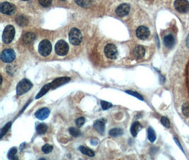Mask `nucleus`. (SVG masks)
<instances>
[{
	"label": "nucleus",
	"instance_id": "nucleus-12",
	"mask_svg": "<svg viewBox=\"0 0 189 160\" xmlns=\"http://www.w3.org/2000/svg\"><path fill=\"white\" fill-rule=\"evenodd\" d=\"M130 7L128 4H121L115 10V14L119 16H125L130 12Z\"/></svg>",
	"mask_w": 189,
	"mask_h": 160
},
{
	"label": "nucleus",
	"instance_id": "nucleus-8",
	"mask_svg": "<svg viewBox=\"0 0 189 160\" xmlns=\"http://www.w3.org/2000/svg\"><path fill=\"white\" fill-rule=\"evenodd\" d=\"M16 53L11 49H5L1 52V59L5 63H11L15 59Z\"/></svg>",
	"mask_w": 189,
	"mask_h": 160
},
{
	"label": "nucleus",
	"instance_id": "nucleus-17",
	"mask_svg": "<svg viewBox=\"0 0 189 160\" xmlns=\"http://www.w3.org/2000/svg\"><path fill=\"white\" fill-rule=\"evenodd\" d=\"M141 128H142V125H141L140 123L137 122V121L134 122L133 125H132L131 128H130V132H131L132 135L133 137H136L139 131L141 130Z\"/></svg>",
	"mask_w": 189,
	"mask_h": 160
},
{
	"label": "nucleus",
	"instance_id": "nucleus-38",
	"mask_svg": "<svg viewBox=\"0 0 189 160\" xmlns=\"http://www.w3.org/2000/svg\"><path fill=\"white\" fill-rule=\"evenodd\" d=\"M186 46L189 48V35L187 36L186 40Z\"/></svg>",
	"mask_w": 189,
	"mask_h": 160
},
{
	"label": "nucleus",
	"instance_id": "nucleus-28",
	"mask_svg": "<svg viewBox=\"0 0 189 160\" xmlns=\"http://www.w3.org/2000/svg\"><path fill=\"white\" fill-rule=\"evenodd\" d=\"M42 152L45 154H49L53 150V147L52 145H48V144H45V145H43L42 147Z\"/></svg>",
	"mask_w": 189,
	"mask_h": 160
},
{
	"label": "nucleus",
	"instance_id": "nucleus-30",
	"mask_svg": "<svg viewBox=\"0 0 189 160\" xmlns=\"http://www.w3.org/2000/svg\"><path fill=\"white\" fill-rule=\"evenodd\" d=\"M101 105L102 109L104 110H109V108H111L113 107V105H112L111 102H106V101H104V100L101 101Z\"/></svg>",
	"mask_w": 189,
	"mask_h": 160
},
{
	"label": "nucleus",
	"instance_id": "nucleus-36",
	"mask_svg": "<svg viewBox=\"0 0 189 160\" xmlns=\"http://www.w3.org/2000/svg\"><path fill=\"white\" fill-rule=\"evenodd\" d=\"M91 143L93 145H98V140L96 139H93L91 140Z\"/></svg>",
	"mask_w": 189,
	"mask_h": 160
},
{
	"label": "nucleus",
	"instance_id": "nucleus-23",
	"mask_svg": "<svg viewBox=\"0 0 189 160\" xmlns=\"http://www.w3.org/2000/svg\"><path fill=\"white\" fill-rule=\"evenodd\" d=\"M16 154H17V148L12 147L9 151L7 157L9 160H19L18 157H16Z\"/></svg>",
	"mask_w": 189,
	"mask_h": 160
},
{
	"label": "nucleus",
	"instance_id": "nucleus-29",
	"mask_svg": "<svg viewBox=\"0 0 189 160\" xmlns=\"http://www.w3.org/2000/svg\"><path fill=\"white\" fill-rule=\"evenodd\" d=\"M126 93H128V94H129L130 95H133V96L137 97V98H138L139 100H144V98H143V97L139 93H137V92L136 91H126Z\"/></svg>",
	"mask_w": 189,
	"mask_h": 160
},
{
	"label": "nucleus",
	"instance_id": "nucleus-21",
	"mask_svg": "<svg viewBox=\"0 0 189 160\" xmlns=\"http://www.w3.org/2000/svg\"><path fill=\"white\" fill-rule=\"evenodd\" d=\"M79 150H80L82 154H85V155H87V156H89V157H94V155H95V153L93 151L90 150V149H89V148L86 147L80 146V147H79Z\"/></svg>",
	"mask_w": 189,
	"mask_h": 160
},
{
	"label": "nucleus",
	"instance_id": "nucleus-5",
	"mask_svg": "<svg viewBox=\"0 0 189 160\" xmlns=\"http://www.w3.org/2000/svg\"><path fill=\"white\" fill-rule=\"evenodd\" d=\"M55 52L58 55L61 56H65L69 51V45L64 40H60L55 44Z\"/></svg>",
	"mask_w": 189,
	"mask_h": 160
},
{
	"label": "nucleus",
	"instance_id": "nucleus-7",
	"mask_svg": "<svg viewBox=\"0 0 189 160\" xmlns=\"http://www.w3.org/2000/svg\"><path fill=\"white\" fill-rule=\"evenodd\" d=\"M176 10L181 14H185L189 11V2L186 0H177L174 3Z\"/></svg>",
	"mask_w": 189,
	"mask_h": 160
},
{
	"label": "nucleus",
	"instance_id": "nucleus-34",
	"mask_svg": "<svg viewBox=\"0 0 189 160\" xmlns=\"http://www.w3.org/2000/svg\"><path fill=\"white\" fill-rule=\"evenodd\" d=\"M84 122H85V119H84V117H79V118L77 119L76 121H75V123H76L77 126L78 128H81V127L84 124Z\"/></svg>",
	"mask_w": 189,
	"mask_h": 160
},
{
	"label": "nucleus",
	"instance_id": "nucleus-27",
	"mask_svg": "<svg viewBox=\"0 0 189 160\" xmlns=\"http://www.w3.org/2000/svg\"><path fill=\"white\" fill-rule=\"evenodd\" d=\"M69 132L70 135L74 137H78L81 135V132L76 128H70L69 129Z\"/></svg>",
	"mask_w": 189,
	"mask_h": 160
},
{
	"label": "nucleus",
	"instance_id": "nucleus-25",
	"mask_svg": "<svg viewBox=\"0 0 189 160\" xmlns=\"http://www.w3.org/2000/svg\"><path fill=\"white\" fill-rule=\"evenodd\" d=\"M147 137L151 142H154L156 140L155 132L152 127H150L147 130Z\"/></svg>",
	"mask_w": 189,
	"mask_h": 160
},
{
	"label": "nucleus",
	"instance_id": "nucleus-16",
	"mask_svg": "<svg viewBox=\"0 0 189 160\" xmlns=\"http://www.w3.org/2000/svg\"><path fill=\"white\" fill-rule=\"evenodd\" d=\"M164 44L166 47L169 49H171L174 46L175 44V38L174 36L171 34H168L164 38Z\"/></svg>",
	"mask_w": 189,
	"mask_h": 160
},
{
	"label": "nucleus",
	"instance_id": "nucleus-3",
	"mask_svg": "<svg viewBox=\"0 0 189 160\" xmlns=\"http://www.w3.org/2000/svg\"><path fill=\"white\" fill-rule=\"evenodd\" d=\"M15 29L12 25L7 26L2 34V41L4 44H10L14 38Z\"/></svg>",
	"mask_w": 189,
	"mask_h": 160
},
{
	"label": "nucleus",
	"instance_id": "nucleus-19",
	"mask_svg": "<svg viewBox=\"0 0 189 160\" xmlns=\"http://www.w3.org/2000/svg\"><path fill=\"white\" fill-rule=\"evenodd\" d=\"M50 89H51V83L46 84V85L44 86L43 87L41 88V90H40L39 93H38V95H36V99H39L40 97L43 96L44 95L46 94V93H47V92H48V91Z\"/></svg>",
	"mask_w": 189,
	"mask_h": 160
},
{
	"label": "nucleus",
	"instance_id": "nucleus-35",
	"mask_svg": "<svg viewBox=\"0 0 189 160\" xmlns=\"http://www.w3.org/2000/svg\"><path fill=\"white\" fill-rule=\"evenodd\" d=\"M39 4L43 7H48L52 4V1H50V0H40Z\"/></svg>",
	"mask_w": 189,
	"mask_h": 160
},
{
	"label": "nucleus",
	"instance_id": "nucleus-22",
	"mask_svg": "<svg viewBox=\"0 0 189 160\" xmlns=\"http://www.w3.org/2000/svg\"><path fill=\"white\" fill-rule=\"evenodd\" d=\"M123 134V130L121 128H113L109 131V135L113 137H118L122 135Z\"/></svg>",
	"mask_w": 189,
	"mask_h": 160
},
{
	"label": "nucleus",
	"instance_id": "nucleus-26",
	"mask_svg": "<svg viewBox=\"0 0 189 160\" xmlns=\"http://www.w3.org/2000/svg\"><path fill=\"white\" fill-rule=\"evenodd\" d=\"M12 122H9L7 123V124L5 125L2 128H1V133H0V138L1 139L4 137V136L6 135V134L7 133V132H8L9 130H10L11 127H12Z\"/></svg>",
	"mask_w": 189,
	"mask_h": 160
},
{
	"label": "nucleus",
	"instance_id": "nucleus-2",
	"mask_svg": "<svg viewBox=\"0 0 189 160\" xmlns=\"http://www.w3.org/2000/svg\"><path fill=\"white\" fill-rule=\"evenodd\" d=\"M69 39L72 45L77 46L82 41V34L80 29L73 28L69 33Z\"/></svg>",
	"mask_w": 189,
	"mask_h": 160
},
{
	"label": "nucleus",
	"instance_id": "nucleus-13",
	"mask_svg": "<svg viewBox=\"0 0 189 160\" xmlns=\"http://www.w3.org/2000/svg\"><path fill=\"white\" fill-rule=\"evenodd\" d=\"M71 80L70 78L69 77H60L57 79H55L51 83V88L52 89H55V88L60 87L64 84H66Z\"/></svg>",
	"mask_w": 189,
	"mask_h": 160
},
{
	"label": "nucleus",
	"instance_id": "nucleus-18",
	"mask_svg": "<svg viewBox=\"0 0 189 160\" xmlns=\"http://www.w3.org/2000/svg\"><path fill=\"white\" fill-rule=\"evenodd\" d=\"M35 38H36V34L34 33H26L23 35V41L26 44H31L34 41Z\"/></svg>",
	"mask_w": 189,
	"mask_h": 160
},
{
	"label": "nucleus",
	"instance_id": "nucleus-31",
	"mask_svg": "<svg viewBox=\"0 0 189 160\" xmlns=\"http://www.w3.org/2000/svg\"><path fill=\"white\" fill-rule=\"evenodd\" d=\"M161 123L162 124L163 126L165 127V128H169L170 126H171L169 119L167 117H166L164 116L162 117L161 118Z\"/></svg>",
	"mask_w": 189,
	"mask_h": 160
},
{
	"label": "nucleus",
	"instance_id": "nucleus-37",
	"mask_svg": "<svg viewBox=\"0 0 189 160\" xmlns=\"http://www.w3.org/2000/svg\"><path fill=\"white\" fill-rule=\"evenodd\" d=\"M174 140H175V142H177V144L178 145H179V147H180V149H181V151H183V150L182 147H181V144H180V143H179V140H178V139H177V138H174Z\"/></svg>",
	"mask_w": 189,
	"mask_h": 160
},
{
	"label": "nucleus",
	"instance_id": "nucleus-33",
	"mask_svg": "<svg viewBox=\"0 0 189 160\" xmlns=\"http://www.w3.org/2000/svg\"><path fill=\"white\" fill-rule=\"evenodd\" d=\"M75 2L78 5H80V6L83 7H89L91 4V1H77H77H75Z\"/></svg>",
	"mask_w": 189,
	"mask_h": 160
},
{
	"label": "nucleus",
	"instance_id": "nucleus-10",
	"mask_svg": "<svg viewBox=\"0 0 189 160\" xmlns=\"http://www.w3.org/2000/svg\"><path fill=\"white\" fill-rule=\"evenodd\" d=\"M150 34V32L149 29L144 26H140L136 29V36L139 39L145 40L149 37Z\"/></svg>",
	"mask_w": 189,
	"mask_h": 160
},
{
	"label": "nucleus",
	"instance_id": "nucleus-20",
	"mask_svg": "<svg viewBox=\"0 0 189 160\" xmlns=\"http://www.w3.org/2000/svg\"><path fill=\"white\" fill-rule=\"evenodd\" d=\"M36 132L38 135H43L47 130V126L44 123H39L36 127Z\"/></svg>",
	"mask_w": 189,
	"mask_h": 160
},
{
	"label": "nucleus",
	"instance_id": "nucleus-1",
	"mask_svg": "<svg viewBox=\"0 0 189 160\" xmlns=\"http://www.w3.org/2000/svg\"><path fill=\"white\" fill-rule=\"evenodd\" d=\"M33 87V84L28 79H23L18 83L16 86V94L22 95L30 91Z\"/></svg>",
	"mask_w": 189,
	"mask_h": 160
},
{
	"label": "nucleus",
	"instance_id": "nucleus-40",
	"mask_svg": "<svg viewBox=\"0 0 189 160\" xmlns=\"http://www.w3.org/2000/svg\"><path fill=\"white\" fill-rule=\"evenodd\" d=\"M38 160H46L45 159V158H40V159H39Z\"/></svg>",
	"mask_w": 189,
	"mask_h": 160
},
{
	"label": "nucleus",
	"instance_id": "nucleus-14",
	"mask_svg": "<svg viewBox=\"0 0 189 160\" xmlns=\"http://www.w3.org/2000/svg\"><path fill=\"white\" fill-rule=\"evenodd\" d=\"M50 115V110L47 108H43L41 109L38 110L35 113V116L40 120H43L47 118V117Z\"/></svg>",
	"mask_w": 189,
	"mask_h": 160
},
{
	"label": "nucleus",
	"instance_id": "nucleus-4",
	"mask_svg": "<svg viewBox=\"0 0 189 160\" xmlns=\"http://www.w3.org/2000/svg\"><path fill=\"white\" fill-rule=\"evenodd\" d=\"M52 51V44L48 40L44 39L40 41L38 46V51L43 56H47Z\"/></svg>",
	"mask_w": 189,
	"mask_h": 160
},
{
	"label": "nucleus",
	"instance_id": "nucleus-11",
	"mask_svg": "<svg viewBox=\"0 0 189 160\" xmlns=\"http://www.w3.org/2000/svg\"><path fill=\"white\" fill-rule=\"evenodd\" d=\"M106 122V120L105 119H97L93 123V128L101 135H104V132H105Z\"/></svg>",
	"mask_w": 189,
	"mask_h": 160
},
{
	"label": "nucleus",
	"instance_id": "nucleus-9",
	"mask_svg": "<svg viewBox=\"0 0 189 160\" xmlns=\"http://www.w3.org/2000/svg\"><path fill=\"white\" fill-rule=\"evenodd\" d=\"M0 10L4 14L11 15L15 12L16 7L14 4L9 2H3L0 5Z\"/></svg>",
	"mask_w": 189,
	"mask_h": 160
},
{
	"label": "nucleus",
	"instance_id": "nucleus-6",
	"mask_svg": "<svg viewBox=\"0 0 189 160\" xmlns=\"http://www.w3.org/2000/svg\"><path fill=\"white\" fill-rule=\"evenodd\" d=\"M106 56L110 59H115L118 56V50L114 44H109L104 48Z\"/></svg>",
	"mask_w": 189,
	"mask_h": 160
},
{
	"label": "nucleus",
	"instance_id": "nucleus-15",
	"mask_svg": "<svg viewBox=\"0 0 189 160\" xmlns=\"http://www.w3.org/2000/svg\"><path fill=\"white\" fill-rule=\"evenodd\" d=\"M145 54V49L142 46H136L133 50V55L136 58H142Z\"/></svg>",
	"mask_w": 189,
	"mask_h": 160
},
{
	"label": "nucleus",
	"instance_id": "nucleus-24",
	"mask_svg": "<svg viewBox=\"0 0 189 160\" xmlns=\"http://www.w3.org/2000/svg\"><path fill=\"white\" fill-rule=\"evenodd\" d=\"M16 22L19 26L24 27V26H26L28 24V20L27 19V18H26L25 16H19L16 18Z\"/></svg>",
	"mask_w": 189,
	"mask_h": 160
},
{
	"label": "nucleus",
	"instance_id": "nucleus-32",
	"mask_svg": "<svg viewBox=\"0 0 189 160\" xmlns=\"http://www.w3.org/2000/svg\"><path fill=\"white\" fill-rule=\"evenodd\" d=\"M182 112L183 114L186 117L189 116V105L188 102H185L182 105Z\"/></svg>",
	"mask_w": 189,
	"mask_h": 160
},
{
	"label": "nucleus",
	"instance_id": "nucleus-39",
	"mask_svg": "<svg viewBox=\"0 0 189 160\" xmlns=\"http://www.w3.org/2000/svg\"><path fill=\"white\" fill-rule=\"evenodd\" d=\"M25 145H26L25 143H23V144L21 145V146H20V150H21V151H22L23 150H24Z\"/></svg>",
	"mask_w": 189,
	"mask_h": 160
}]
</instances>
